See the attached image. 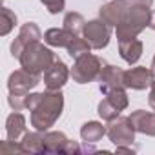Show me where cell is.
Returning a JSON list of instances; mask_svg holds the SVG:
<instances>
[{
  "mask_svg": "<svg viewBox=\"0 0 155 155\" xmlns=\"http://www.w3.org/2000/svg\"><path fill=\"white\" fill-rule=\"evenodd\" d=\"M150 104H151V108H155V82H153V88L150 93Z\"/></svg>",
  "mask_w": 155,
  "mask_h": 155,
  "instance_id": "cell-21",
  "label": "cell"
},
{
  "mask_svg": "<svg viewBox=\"0 0 155 155\" xmlns=\"http://www.w3.org/2000/svg\"><path fill=\"white\" fill-rule=\"evenodd\" d=\"M40 38V31H38V28L35 26V24H26L22 29H20V33H18V38L13 42V46H11V53H13V57H20L22 55V51L26 49V46H29L31 42H35V40H38Z\"/></svg>",
  "mask_w": 155,
  "mask_h": 155,
  "instance_id": "cell-9",
  "label": "cell"
},
{
  "mask_svg": "<svg viewBox=\"0 0 155 155\" xmlns=\"http://www.w3.org/2000/svg\"><path fill=\"white\" fill-rule=\"evenodd\" d=\"M131 122L135 124V128L142 133L148 135H155V113H146V111H135L131 117Z\"/></svg>",
  "mask_w": 155,
  "mask_h": 155,
  "instance_id": "cell-14",
  "label": "cell"
},
{
  "mask_svg": "<svg viewBox=\"0 0 155 155\" xmlns=\"http://www.w3.org/2000/svg\"><path fill=\"white\" fill-rule=\"evenodd\" d=\"M131 126H133L131 119H119L117 122L111 124V128L108 130V135L115 144L131 142L133 140V128Z\"/></svg>",
  "mask_w": 155,
  "mask_h": 155,
  "instance_id": "cell-11",
  "label": "cell"
},
{
  "mask_svg": "<svg viewBox=\"0 0 155 155\" xmlns=\"http://www.w3.org/2000/svg\"><path fill=\"white\" fill-rule=\"evenodd\" d=\"M42 4L49 9V13H60L64 9V0H42Z\"/></svg>",
  "mask_w": 155,
  "mask_h": 155,
  "instance_id": "cell-20",
  "label": "cell"
},
{
  "mask_svg": "<svg viewBox=\"0 0 155 155\" xmlns=\"http://www.w3.org/2000/svg\"><path fill=\"white\" fill-rule=\"evenodd\" d=\"M126 11H128V2H126V0H113V2L106 4L101 9V18L108 26H117L122 20Z\"/></svg>",
  "mask_w": 155,
  "mask_h": 155,
  "instance_id": "cell-10",
  "label": "cell"
},
{
  "mask_svg": "<svg viewBox=\"0 0 155 155\" xmlns=\"http://www.w3.org/2000/svg\"><path fill=\"white\" fill-rule=\"evenodd\" d=\"M37 84H38V77L35 73L26 71V69L15 71L9 77V91L11 93H26L31 88H35Z\"/></svg>",
  "mask_w": 155,
  "mask_h": 155,
  "instance_id": "cell-7",
  "label": "cell"
},
{
  "mask_svg": "<svg viewBox=\"0 0 155 155\" xmlns=\"http://www.w3.org/2000/svg\"><path fill=\"white\" fill-rule=\"evenodd\" d=\"M101 69H102L101 60H99L95 55L86 53V55H82V57L77 58V64L73 66L71 77H73V79L79 82V84H84V82L93 81L95 77L101 73Z\"/></svg>",
  "mask_w": 155,
  "mask_h": 155,
  "instance_id": "cell-4",
  "label": "cell"
},
{
  "mask_svg": "<svg viewBox=\"0 0 155 155\" xmlns=\"http://www.w3.org/2000/svg\"><path fill=\"white\" fill-rule=\"evenodd\" d=\"M66 81H68V68L60 60H55L44 71V82H46L48 90H58Z\"/></svg>",
  "mask_w": 155,
  "mask_h": 155,
  "instance_id": "cell-8",
  "label": "cell"
},
{
  "mask_svg": "<svg viewBox=\"0 0 155 155\" xmlns=\"http://www.w3.org/2000/svg\"><path fill=\"white\" fill-rule=\"evenodd\" d=\"M18 58H20L22 68H24L26 71H29V73H35V75L46 71V69L57 60L55 55H53L48 48H44L38 40H35V42H31L29 46H26V49L22 51V55H20Z\"/></svg>",
  "mask_w": 155,
  "mask_h": 155,
  "instance_id": "cell-3",
  "label": "cell"
},
{
  "mask_svg": "<svg viewBox=\"0 0 155 155\" xmlns=\"http://www.w3.org/2000/svg\"><path fill=\"white\" fill-rule=\"evenodd\" d=\"M26 106L33 111L31 122L37 130L49 128L57 117H60L62 110V93H55V90H49L48 93H37L29 95L26 99Z\"/></svg>",
  "mask_w": 155,
  "mask_h": 155,
  "instance_id": "cell-1",
  "label": "cell"
},
{
  "mask_svg": "<svg viewBox=\"0 0 155 155\" xmlns=\"http://www.w3.org/2000/svg\"><path fill=\"white\" fill-rule=\"evenodd\" d=\"M150 20H151V13H150L148 6L128 8V11L124 13L122 20L117 24V37H119V40L120 38H133L146 26H150Z\"/></svg>",
  "mask_w": 155,
  "mask_h": 155,
  "instance_id": "cell-2",
  "label": "cell"
},
{
  "mask_svg": "<svg viewBox=\"0 0 155 155\" xmlns=\"http://www.w3.org/2000/svg\"><path fill=\"white\" fill-rule=\"evenodd\" d=\"M2 35H8L9 33V29L13 28V24H17V17L8 9V8H4L2 9Z\"/></svg>",
  "mask_w": 155,
  "mask_h": 155,
  "instance_id": "cell-19",
  "label": "cell"
},
{
  "mask_svg": "<svg viewBox=\"0 0 155 155\" xmlns=\"http://www.w3.org/2000/svg\"><path fill=\"white\" fill-rule=\"evenodd\" d=\"M124 86L135 88V90H144L146 86L153 84V71L146 68H133L130 71H124Z\"/></svg>",
  "mask_w": 155,
  "mask_h": 155,
  "instance_id": "cell-6",
  "label": "cell"
},
{
  "mask_svg": "<svg viewBox=\"0 0 155 155\" xmlns=\"http://www.w3.org/2000/svg\"><path fill=\"white\" fill-rule=\"evenodd\" d=\"M119 48H120V57L126 62H130V64L137 62L140 53H142V42L137 40L135 37L133 38H120L119 40Z\"/></svg>",
  "mask_w": 155,
  "mask_h": 155,
  "instance_id": "cell-13",
  "label": "cell"
},
{
  "mask_svg": "<svg viewBox=\"0 0 155 155\" xmlns=\"http://www.w3.org/2000/svg\"><path fill=\"white\" fill-rule=\"evenodd\" d=\"M84 38L88 40V44L95 49H101L108 44L110 40V28L108 24L102 20H91L86 24L84 28Z\"/></svg>",
  "mask_w": 155,
  "mask_h": 155,
  "instance_id": "cell-5",
  "label": "cell"
},
{
  "mask_svg": "<svg viewBox=\"0 0 155 155\" xmlns=\"http://www.w3.org/2000/svg\"><path fill=\"white\" fill-rule=\"evenodd\" d=\"M153 75H155V57H153Z\"/></svg>",
  "mask_w": 155,
  "mask_h": 155,
  "instance_id": "cell-23",
  "label": "cell"
},
{
  "mask_svg": "<svg viewBox=\"0 0 155 155\" xmlns=\"http://www.w3.org/2000/svg\"><path fill=\"white\" fill-rule=\"evenodd\" d=\"M104 128L99 124V122H88V124H84V128H82V139L84 140H91V142H97L102 135H104Z\"/></svg>",
  "mask_w": 155,
  "mask_h": 155,
  "instance_id": "cell-17",
  "label": "cell"
},
{
  "mask_svg": "<svg viewBox=\"0 0 155 155\" xmlns=\"http://www.w3.org/2000/svg\"><path fill=\"white\" fill-rule=\"evenodd\" d=\"M64 28L68 31H71L73 35H79L81 31H84V20L79 13H68L66 18H64Z\"/></svg>",
  "mask_w": 155,
  "mask_h": 155,
  "instance_id": "cell-16",
  "label": "cell"
},
{
  "mask_svg": "<svg viewBox=\"0 0 155 155\" xmlns=\"http://www.w3.org/2000/svg\"><path fill=\"white\" fill-rule=\"evenodd\" d=\"M75 37H77V35H73V33L68 31L66 28H64V29H49V31H46V35H44V38H46L48 44H51V46H62V48H68V46L73 42Z\"/></svg>",
  "mask_w": 155,
  "mask_h": 155,
  "instance_id": "cell-15",
  "label": "cell"
},
{
  "mask_svg": "<svg viewBox=\"0 0 155 155\" xmlns=\"http://www.w3.org/2000/svg\"><path fill=\"white\" fill-rule=\"evenodd\" d=\"M150 28H151V29H155V13L151 15V20H150Z\"/></svg>",
  "mask_w": 155,
  "mask_h": 155,
  "instance_id": "cell-22",
  "label": "cell"
},
{
  "mask_svg": "<svg viewBox=\"0 0 155 155\" xmlns=\"http://www.w3.org/2000/svg\"><path fill=\"white\" fill-rule=\"evenodd\" d=\"M24 130V117L20 113H13L9 119H8V135H9V140H17L18 133Z\"/></svg>",
  "mask_w": 155,
  "mask_h": 155,
  "instance_id": "cell-18",
  "label": "cell"
},
{
  "mask_svg": "<svg viewBox=\"0 0 155 155\" xmlns=\"http://www.w3.org/2000/svg\"><path fill=\"white\" fill-rule=\"evenodd\" d=\"M122 77H124V71L113 68V66H106L101 69V75H99V79H101V90L104 93L115 90V88H120L124 84L122 81Z\"/></svg>",
  "mask_w": 155,
  "mask_h": 155,
  "instance_id": "cell-12",
  "label": "cell"
}]
</instances>
